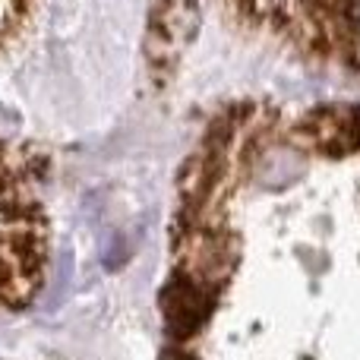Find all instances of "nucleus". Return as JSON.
<instances>
[{
  "mask_svg": "<svg viewBox=\"0 0 360 360\" xmlns=\"http://www.w3.org/2000/svg\"><path fill=\"white\" fill-rule=\"evenodd\" d=\"M35 13V0H0V44L13 41L25 32Z\"/></svg>",
  "mask_w": 360,
  "mask_h": 360,
  "instance_id": "f03ea898",
  "label": "nucleus"
},
{
  "mask_svg": "<svg viewBox=\"0 0 360 360\" xmlns=\"http://www.w3.org/2000/svg\"><path fill=\"white\" fill-rule=\"evenodd\" d=\"M158 360H360V108H240L180 180Z\"/></svg>",
  "mask_w": 360,
  "mask_h": 360,
  "instance_id": "f257e3e1",
  "label": "nucleus"
}]
</instances>
